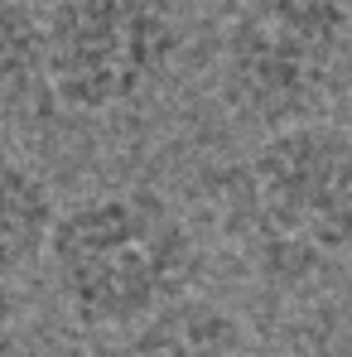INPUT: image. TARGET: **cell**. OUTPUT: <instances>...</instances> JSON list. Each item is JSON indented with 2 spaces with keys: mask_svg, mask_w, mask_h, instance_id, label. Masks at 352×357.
Segmentation results:
<instances>
[{
  "mask_svg": "<svg viewBox=\"0 0 352 357\" xmlns=\"http://www.w3.org/2000/svg\"><path fill=\"white\" fill-rule=\"evenodd\" d=\"M54 295L82 333H130L169 299L188 295L198 241L160 188L116 183L59 208L44 251Z\"/></svg>",
  "mask_w": 352,
  "mask_h": 357,
  "instance_id": "1",
  "label": "cell"
},
{
  "mask_svg": "<svg viewBox=\"0 0 352 357\" xmlns=\"http://www.w3.org/2000/svg\"><path fill=\"white\" fill-rule=\"evenodd\" d=\"M227 232L275 290H304L352 256V135L328 121L266 130L227 174Z\"/></svg>",
  "mask_w": 352,
  "mask_h": 357,
  "instance_id": "2",
  "label": "cell"
},
{
  "mask_svg": "<svg viewBox=\"0 0 352 357\" xmlns=\"http://www.w3.org/2000/svg\"><path fill=\"white\" fill-rule=\"evenodd\" d=\"M348 54V0H217V97L256 130L319 121Z\"/></svg>",
  "mask_w": 352,
  "mask_h": 357,
  "instance_id": "3",
  "label": "cell"
},
{
  "mask_svg": "<svg viewBox=\"0 0 352 357\" xmlns=\"http://www.w3.org/2000/svg\"><path fill=\"white\" fill-rule=\"evenodd\" d=\"M183 49L174 0H54L44 10L49 92L72 116L145 102Z\"/></svg>",
  "mask_w": 352,
  "mask_h": 357,
  "instance_id": "4",
  "label": "cell"
},
{
  "mask_svg": "<svg viewBox=\"0 0 352 357\" xmlns=\"http://www.w3.org/2000/svg\"><path fill=\"white\" fill-rule=\"evenodd\" d=\"M116 357H261V348L241 314L188 290L135 324Z\"/></svg>",
  "mask_w": 352,
  "mask_h": 357,
  "instance_id": "5",
  "label": "cell"
},
{
  "mask_svg": "<svg viewBox=\"0 0 352 357\" xmlns=\"http://www.w3.org/2000/svg\"><path fill=\"white\" fill-rule=\"evenodd\" d=\"M54 222H59V198L49 178L20 155L0 150V285L24 275L34 261H44Z\"/></svg>",
  "mask_w": 352,
  "mask_h": 357,
  "instance_id": "6",
  "label": "cell"
},
{
  "mask_svg": "<svg viewBox=\"0 0 352 357\" xmlns=\"http://www.w3.org/2000/svg\"><path fill=\"white\" fill-rule=\"evenodd\" d=\"M0 92L20 107H59L44 73V15L29 0H0Z\"/></svg>",
  "mask_w": 352,
  "mask_h": 357,
  "instance_id": "7",
  "label": "cell"
},
{
  "mask_svg": "<svg viewBox=\"0 0 352 357\" xmlns=\"http://www.w3.org/2000/svg\"><path fill=\"white\" fill-rule=\"evenodd\" d=\"M0 357H34L24 328H20V314H15V304L5 299V290H0Z\"/></svg>",
  "mask_w": 352,
  "mask_h": 357,
  "instance_id": "8",
  "label": "cell"
}]
</instances>
